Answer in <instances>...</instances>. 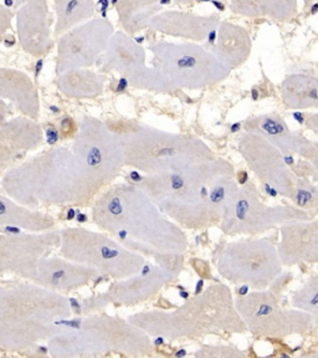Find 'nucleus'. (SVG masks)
Returning <instances> with one entry per match:
<instances>
[{
  "instance_id": "f257e3e1",
  "label": "nucleus",
  "mask_w": 318,
  "mask_h": 358,
  "mask_svg": "<svg viewBox=\"0 0 318 358\" xmlns=\"http://www.w3.org/2000/svg\"><path fill=\"white\" fill-rule=\"evenodd\" d=\"M120 140L124 162L148 173H163L177 164L215 158L201 140L137 124L120 134Z\"/></svg>"
},
{
  "instance_id": "f03ea898",
  "label": "nucleus",
  "mask_w": 318,
  "mask_h": 358,
  "mask_svg": "<svg viewBox=\"0 0 318 358\" xmlns=\"http://www.w3.org/2000/svg\"><path fill=\"white\" fill-rule=\"evenodd\" d=\"M156 67L173 89L198 90L222 83L231 69L196 43L156 41L148 45Z\"/></svg>"
},
{
  "instance_id": "7ed1b4c3",
  "label": "nucleus",
  "mask_w": 318,
  "mask_h": 358,
  "mask_svg": "<svg viewBox=\"0 0 318 358\" xmlns=\"http://www.w3.org/2000/svg\"><path fill=\"white\" fill-rule=\"evenodd\" d=\"M60 234L62 254L67 260L86 264L115 279H127L145 265L143 257L103 235L78 228L62 230Z\"/></svg>"
},
{
  "instance_id": "20e7f679",
  "label": "nucleus",
  "mask_w": 318,
  "mask_h": 358,
  "mask_svg": "<svg viewBox=\"0 0 318 358\" xmlns=\"http://www.w3.org/2000/svg\"><path fill=\"white\" fill-rule=\"evenodd\" d=\"M236 308L245 321L247 330L260 337L287 338L311 332L315 324L312 315L300 308L285 310L273 291L256 290L239 297Z\"/></svg>"
},
{
  "instance_id": "39448f33",
  "label": "nucleus",
  "mask_w": 318,
  "mask_h": 358,
  "mask_svg": "<svg viewBox=\"0 0 318 358\" xmlns=\"http://www.w3.org/2000/svg\"><path fill=\"white\" fill-rule=\"evenodd\" d=\"M224 278L265 290L282 273L277 248L268 239L236 241L226 246L217 260Z\"/></svg>"
},
{
  "instance_id": "423d86ee",
  "label": "nucleus",
  "mask_w": 318,
  "mask_h": 358,
  "mask_svg": "<svg viewBox=\"0 0 318 358\" xmlns=\"http://www.w3.org/2000/svg\"><path fill=\"white\" fill-rule=\"evenodd\" d=\"M312 215L301 207L263 204L255 185H245L225 209L223 229L234 234H259L294 220H308Z\"/></svg>"
},
{
  "instance_id": "0eeeda50",
  "label": "nucleus",
  "mask_w": 318,
  "mask_h": 358,
  "mask_svg": "<svg viewBox=\"0 0 318 358\" xmlns=\"http://www.w3.org/2000/svg\"><path fill=\"white\" fill-rule=\"evenodd\" d=\"M115 27L105 17H92L71 29L57 39L56 73L62 75L73 69H89L105 54Z\"/></svg>"
},
{
  "instance_id": "6e6552de",
  "label": "nucleus",
  "mask_w": 318,
  "mask_h": 358,
  "mask_svg": "<svg viewBox=\"0 0 318 358\" xmlns=\"http://www.w3.org/2000/svg\"><path fill=\"white\" fill-rule=\"evenodd\" d=\"M239 151L261 182L281 196L295 201L297 176L289 167L284 152L261 134L252 132L241 136Z\"/></svg>"
},
{
  "instance_id": "1a4fd4ad",
  "label": "nucleus",
  "mask_w": 318,
  "mask_h": 358,
  "mask_svg": "<svg viewBox=\"0 0 318 358\" xmlns=\"http://www.w3.org/2000/svg\"><path fill=\"white\" fill-rule=\"evenodd\" d=\"M145 57V48L129 34L116 31L110 40L102 67L122 75L134 87L157 92L173 91L156 67H147Z\"/></svg>"
},
{
  "instance_id": "9d476101",
  "label": "nucleus",
  "mask_w": 318,
  "mask_h": 358,
  "mask_svg": "<svg viewBox=\"0 0 318 358\" xmlns=\"http://www.w3.org/2000/svg\"><path fill=\"white\" fill-rule=\"evenodd\" d=\"M15 17L17 41L22 50L34 57L48 55L55 45L48 0H25Z\"/></svg>"
},
{
  "instance_id": "9b49d317",
  "label": "nucleus",
  "mask_w": 318,
  "mask_h": 358,
  "mask_svg": "<svg viewBox=\"0 0 318 358\" xmlns=\"http://www.w3.org/2000/svg\"><path fill=\"white\" fill-rule=\"evenodd\" d=\"M280 229L277 250L285 266L318 263V219L294 220Z\"/></svg>"
},
{
  "instance_id": "f8f14e48",
  "label": "nucleus",
  "mask_w": 318,
  "mask_h": 358,
  "mask_svg": "<svg viewBox=\"0 0 318 358\" xmlns=\"http://www.w3.org/2000/svg\"><path fill=\"white\" fill-rule=\"evenodd\" d=\"M220 22L217 13L204 17L185 11L163 10L152 19L150 29L172 38L201 43L218 30Z\"/></svg>"
},
{
  "instance_id": "ddd939ff",
  "label": "nucleus",
  "mask_w": 318,
  "mask_h": 358,
  "mask_svg": "<svg viewBox=\"0 0 318 358\" xmlns=\"http://www.w3.org/2000/svg\"><path fill=\"white\" fill-rule=\"evenodd\" d=\"M96 274L95 268L73 265L70 260L44 259L40 262L35 281L46 289L67 292L86 285Z\"/></svg>"
},
{
  "instance_id": "4468645a",
  "label": "nucleus",
  "mask_w": 318,
  "mask_h": 358,
  "mask_svg": "<svg viewBox=\"0 0 318 358\" xmlns=\"http://www.w3.org/2000/svg\"><path fill=\"white\" fill-rule=\"evenodd\" d=\"M0 143L3 166L6 159L22 157V153L39 147L43 143V131L33 118H14L8 122H1Z\"/></svg>"
},
{
  "instance_id": "2eb2a0df",
  "label": "nucleus",
  "mask_w": 318,
  "mask_h": 358,
  "mask_svg": "<svg viewBox=\"0 0 318 358\" xmlns=\"http://www.w3.org/2000/svg\"><path fill=\"white\" fill-rule=\"evenodd\" d=\"M209 50L212 51L224 65L234 70L244 65L252 55V36L240 25L222 20L217 30L215 44Z\"/></svg>"
},
{
  "instance_id": "dca6fc26",
  "label": "nucleus",
  "mask_w": 318,
  "mask_h": 358,
  "mask_svg": "<svg viewBox=\"0 0 318 358\" xmlns=\"http://www.w3.org/2000/svg\"><path fill=\"white\" fill-rule=\"evenodd\" d=\"M0 96L10 100L24 116L33 120L39 117V96L31 78L20 70L0 69Z\"/></svg>"
},
{
  "instance_id": "f3484780",
  "label": "nucleus",
  "mask_w": 318,
  "mask_h": 358,
  "mask_svg": "<svg viewBox=\"0 0 318 358\" xmlns=\"http://www.w3.org/2000/svg\"><path fill=\"white\" fill-rule=\"evenodd\" d=\"M244 129L246 132L261 134L285 155H297L301 134L292 132L279 113H266L249 118L244 123Z\"/></svg>"
},
{
  "instance_id": "a211bd4d",
  "label": "nucleus",
  "mask_w": 318,
  "mask_h": 358,
  "mask_svg": "<svg viewBox=\"0 0 318 358\" xmlns=\"http://www.w3.org/2000/svg\"><path fill=\"white\" fill-rule=\"evenodd\" d=\"M230 10L240 17H268L286 22L294 20L298 10V0H230Z\"/></svg>"
},
{
  "instance_id": "6ab92c4d",
  "label": "nucleus",
  "mask_w": 318,
  "mask_h": 358,
  "mask_svg": "<svg viewBox=\"0 0 318 358\" xmlns=\"http://www.w3.org/2000/svg\"><path fill=\"white\" fill-rule=\"evenodd\" d=\"M164 0H118V24L129 35L150 28L152 19L163 10Z\"/></svg>"
},
{
  "instance_id": "aec40b11",
  "label": "nucleus",
  "mask_w": 318,
  "mask_h": 358,
  "mask_svg": "<svg viewBox=\"0 0 318 358\" xmlns=\"http://www.w3.org/2000/svg\"><path fill=\"white\" fill-rule=\"evenodd\" d=\"M281 99L291 110H318V78L292 73L281 84Z\"/></svg>"
},
{
  "instance_id": "412c9836",
  "label": "nucleus",
  "mask_w": 318,
  "mask_h": 358,
  "mask_svg": "<svg viewBox=\"0 0 318 358\" xmlns=\"http://www.w3.org/2000/svg\"><path fill=\"white\" fill-rule=\"evenodd\" d=\"M105 76L89 69H73L59 75L57 86L70 99H96L105 86Z\"/></svg>"
},
{
  "instance_id": "4be33fe9",
  "label": "nucleus",
  "mask_w": 318,
  "mask_h": 358,
  "mask_svg": "<svg viewBox=\"0 0 318 358\" xmlns=\"http://www.w3.org/2000/svg\"><path fill=\"white\" fill-rule=\"evenodd\" d=\"M147 270L140 278H134L124 282H118L111 287V295L115 300L122 303H133L147 300L166 282V276L162 270H157L156 274L150 275L152 271L150 265H145Z\"/></svg>"
},
{
  "instance_id": "5701e85b",
  "label": "nucleus",
  "mask_w": 318,
  "mask_h": 358,
  "mask_svg": "<svg viewBox=\"0 0 318 358\" xmlns=\"http://www.w3.org/2000/svg\"><path fill=\"white\" fill-rule=\"evenodd\" d=\"M54 38L59 39L71 29L91 20L95 15V0H55Z\"/></svg>"
},
{
  "instance_id": "b1692460",
  "label": "nucleus",
  "mask_w": 318,
  "mask_h": 358,
  "mask_svg": "<svg viewBox=\"0 0 318 358\" xmlns=\"http://www.w3.org/2000/svg\"><path fill=\"white\" fill-rule=\"evenodd\" d=\"M6 201V196H3ZM9 209L4 203H1V218L9 217L10 224H15L22 228H29L31 230H43L52 227L54 222L51 217H46L40 213L25 210L24 208L15 207L13 203H8Z\"/></svg>"
},
{
  "instance_id": "393cba45",
  "label": "nucleus",
  "mask_w": 318,
  "mask_h": 358,
  "mask_svg": "<svg viewBox=\"0 0 318 358\" xmlns=\"http://www.w3.org/2000/svg\"><path fill=\"white\" fill-rule=\"evenodd\" d=\"M294 308L312 315L315 324L318 326V275H311L303 285L291 296Z\"/></svg>"
},
{
  "instance_id": "a878e982",
  "label": "nucleus",
  "mask_w": 318,
  "mask_h": 358,
  "mask_svg": "<svg viewBox=\"0 0 318 358\" xmlns=\"http://www.w3.org/2000/svg\"><path fill=\"white\" fill-rule=\"evenodd\" d=\"M297 155L308 161L313 172L318 176V141L308 140L301 134Z\"/></svg>"
},
{
  "instance_id": "bb28decb",
  "label": "nucleus",
  "mask_w": 318,
  "mask_h": 358,
  "mask_svg": "<svg viewBox=\"0 0 318 358\" xmlns=\"http://www.w3.org/2000/svg\"><path fill=\"white\" fill-rule=\"evenodd\" d=\"M13 17H14V13L10 10V8H6V6H0V34H1V39H4L6 31L10 30Z\"/></svg>"
},
{
  "instance_id": "cd10ccee",
  "label": "nucleus",
  "mask_w": 318,
  "mask_h": 358,
  "mask_svg": "<svg viewBox=\"0 0 318 358\" xmlns=\"http://www.w3.org/2000/svg\"><path fill=\"white\" fill-rule=\"evenodd\" d=\"M76 131H78V126L73 121V118H62V122H60V134L64 138H71Z\"/></svg>"
},
{
  "instance_id": "c85d7f7f",
  "label": "nucleus",
  "mask_w": 318,
  "mask_h": 358,
  "mask_svg": "<svg viewBox=\"0 0 318 358\" xmlns=\"http://www.w3.org/2000/svg\"><path fill=\"white\" fill-rule=\"evenodd\" d=\"M305 126L308 127L312 134L318 136V112H310L305 116Z\"/></svg>"
},
{
  "instance_id": "c756f323",
  "label": "nucleus",
  "mask_w": 318,
  "mask_h": 358,
  "mask_svg": "<svg viewBox=\"0 0 318 358\" xmlns=\"http://www.w3.org/2000/svg\"><path fill=\"white\" fill-rule=\"evenodd\" d=\"M193 266L196 268V273L201 275V278H207V276H210V270H209V266H208V264L205 262H203V260H199V259H194L193 262Z\"/></svg>"
},
{
  "instance_id": "7c9ffc66",
  "label": "nucleus",
  "mask_w": 318,
  "mask_h": 358,
  "mask_svg": "<svg viewBox=\"0 0 318 358\" xmlns=\"http://www.w3.org/2000/svg\"><path fill=\"white\" fill-rule=\"evenodd\" d=\"M60 132L59 129H56L54 126H50L49 129H46V137H48V143L49 145H55L56 142L59 141L60 137Z\"/></svg>"
},
{
  "instance_id": "2f4dec72",
  "label": "nucleus",
  "mask_w": 318,
  "mask_h": 358,
  "mask_svg": "<svg viewBox=\"0 0 318 358\" xmlns=\"http://www.w3.org/2000/svg\"><path fill=\"white\" fill-rule=\"evenodd\" d=\"M208 1H225V0H174V4L177 6H193L196 3H208Z\"/></svg>"
},
{
  "instance_id": "473e14b6",
  "label": "nucleus",
  "mask_w": 318,
  "mask_h": 358,
  "mask_svg": "<svg viewBox=\"0 0 318 358\" xmlns=\"http://www.w3.org/2000/svg\"><path fill=\"white\" fill-rule=\"evenodd\" d=\"M238 177H239V183L240 185H245L246 182H247V178H249L246 172H241Z\"/></svg>"
},
{
  "instance_id": "72a5a7b5",
  "label": "nucleus",
  "mask_w": 318,
  "mask_h": 358,
  "mask_svg": "<svg viewBox=\"0 0 318 358\" xmlns=\"http://www.w3.org/2000/svg\"><path fill=\"white\" fill-rule=\"evenodd\" d=\"M78 222H86L87 220V215H85V214H82V213H78Z\"/></svg>"
},
{
  "instance_id": "f704fd0d",
  "label": "nucleus",
  "mask_w": 318,
  "mask_h": 358,
  "mask_svg": "<svg viewBox=\"0 0 318 358\" xmlns=\"http://www.w3.org/2000/svg\"><path fill=\"white\" fill-rule=\"evenodd\" d=\"M201 287H203V280H201V281H199V282H198V285H196V295H199V294H201Z\"/></svg>"
},
{
  "instance_id": "c9c22d12",
  "label": "nucleus",
  "mask_w": 318,
  "mask_h": 358,
  "mask_svg": "<svg viewBox=\"0 0 318 358\" xmlns=\"http://www.w3.org/2000/svg\"><path fill=\"white\" fill-rule=\"evenodd\" d=\"M73 217H75V210H73V209H70V210L67 212V219H68V220H71V219H73Z\"/></svg>"
},
{
  "instance_id": "e433bc0d",
  "label": "nucleus",
  "mask_w": 318,
  "mask_h": 358,
  "mask_svg": "<svg viewBox=\"0 0 318 358\" xmlns=\"http://www.w3.org/2000/svg\"><path fill=\"white\" fill-rule=\"evenodd\" d=\"M25 3V0H14V6H15V8H19V6H22V4H24Z\"/></svg>"
},
{
  "instance_id": "4c0bfd02",
  "label": "nucleus",
  "mask_w": 318,
  "mask_h": 358,
  "mask_svg": "<svg viewBox=\"0 0 318 358\" xmlns=\"http://www.w3.org/2000/svg\"><path fill=\"white\" fill-rule=\"evenodd\" d=\"M240 129V123H236L233 127H231V132H238Z\"/></svg>"
},
{
  "instance_id": "58836bf2",
  "label": "nucleus",
  "mask_w": 318,
  "mask_h": 358,
  "mask_svg": "<svg viewBox=\"0 0 318 358\" xmlns=\"http://www.w3.org/2000/svg\"><path fill=\"white\" fill-rule=\"evenodd\" d=\"M315 203L318 206V189L317 185H316V190H315Z\"/></svg>"
},
{
  "instance_id": "ea45409f",
  "label": "nucleus",
  "mask_w": 318,
  "mask_h": 358,
  "mask_svg": "<svg viewBox=\"0 0 318 358\" xmlns=\"http://www.w3.org/2000/svg\"><path fill=\"white\" fill-rule=\"evenodd\" d=\"M312 356H315V357H318V352L317 353H315V355H312Z\"/></svg>"
},
{
  "instance_id": "a19ab883",
  "label": "nucleus",
  "mask_w": 318,
  "mask_h": 358,
  "mask_svg": "<svg viewBox=\"0 0 318 358\" xmlns=\"http://www.w3.org/2000/svg\"><path fill=\"white\" fill-rule=\"evenodd\" d=\"M317 189H318V185H317Z\"/></svg>"
}]
</instances>
